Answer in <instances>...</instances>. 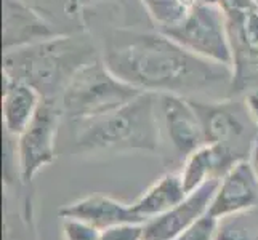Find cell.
<instances>
[{
	"instance_id": "1",
	"label": "cell",
	"mask_w": 258,
	"mask_h": 240,
	"mask_svg": "<svg viewBox=\"0 0 258 240\" xmlns=\"http://www.w3.org/2000/svg\"><path fill=\"white\" fill-rule=\"evenodd\" d=\"M104 64L140 92L221 100L233 95V70L188 51L162 31L119 28L106 35Z\"/></svg>"
},
{
	"instance_id": "2",
	"label": "cell",
	"mask_w": 258,
	"mask_h": 240,
	"mask_svg": "<svg viewBox=\"0 0 258 240\" xmlns=\"http://www.w3.org/2000/svg\"><path fill=\"white\" fill-rule=\"evenodd\" d=\"M82 31L63 32L32 45L4 51V75L32 85L43 98L59 100L77 70L98 58Z\"/></svg>"
},
{
	"instance_id": "3",
	"label": "cell",
	"mask_w": 258,
	"mask_h": 240,
	"mask_svg": "<svg viewBox=\"0 0 258 240\" xmlns=\"http://www.w3.org/2000/svg\"><path fill=\"white\" fill-rule=\"evenodd\" d=\"M76 127V147L82 152H159V96L141 92L120 108Z\"/></svg>"
},
{
	"instance_id": "4",
	"label": "cell",
	"mask_w": 258,
	"mask_h": 240,
	"mask_svg": "<svg viewBox=\"0 0 258 240\" xmlns=\"http://www.w3.org/2000/svg\"><path fill=\"white\" fill-rule=\"evenodd\" d=\"M140 93L115 75L100 55L77 70L61 93L59 103L63 114L79 123L117 109Z\"/></svg>"
},
{
	"instance_id": "5",
	"label": "cell",
	"mask_w": 258,
	"mask_h": 240,
	"mask_svg": "<svg viewBox=\"0 0 258 240\" xmlns=\"http://www.w3.org/2000/svg\"><path fill=\"white\" fill-rule=\"evenodd\" d=\"M202 122L207 144L217 146L234 164L248 160L258 138L244 96H228L221 100H191Z\"/></svg>"
},
{
	"instance_id": "6",
	"label": "cell",
	"mask_w": 258,
	"mask_h": 240,
	"mask_svg": "<svg viewBox=\"0 0 258 240\" xmlns=\"http://www.w3.org/2000/svg\"><path fill=\"white\" fill-rule=\"evenodd\" d=\"M162 32L204 59L233 64L228 20L220 4L198 2L180 24Z\"/></svg>"
},
{
	"instance_id": "7",
	"label": "cell",
	"mask_w": 258,
	"mask_h": 240,
	"mask_svg": "<svg viewBox=\"0 0 258 240\" xmlns=\"http://www.w3.org/2000/svg\"><path fill=\"white\" fill-rule=\"evenodd\" d=\"M63 108L59 100L43 98L29 125L16 138V164L23 183H31L56 158V138Z\"/></svg>"
},
{
	"instance_id": "8",
	"label": "cell",
	"mask_w": 258,
	"mask_h": 240,
	"mask_svg": "<svg viewBox=\"0 0 258 240\" xmlns=\"http://www.w3.org/2000/svg\"><path fill=\"white\" fill-rule=\"evenodd\" d=\"M159 96V122H161V149L167 147L173 160L184 162L204 144H207L202 122L189 98L180 95Z\"/></svg>"
},
{
	"instance_id": "9",
	"label": "cell",
	"mask_w": 258,
	"mask_h": 240,
	"mask_svg": "<svg viewBox=\"0 0 258 240\" xmlns=\"http://www.w3.org/2000/svg\"><path fill=\"white\" fill-rule=\"evenodd\" d=\"M226 20L233 50V95L242 96L258 88V5L226 13Z\"/></svg>"
},
{
	"instance_id": "10",
	"label": "cell",
	"mask_w": 258,
	"mask_h": 240,
	"mask_svg": "<svg viewBox=\"0 0 258 240\" xmlns=\"http://www.w3.org/2000/svg\"><path fill=\"white\" fill-rule=\"evenodd\" d=\"M258 205V178L248 160L233 165L218 180L209 207V215L221 219L236 213L250 211Z\"/></svg>"
},
{
	"instance_id": "11",
	"label": "cell",
	"mask_w": 258,
	"mask_h": 240,
	"mask_svg": "<svg viewBox=\"0 0 258 240\" xmlns=\"http://www.w3.org/2000/svg\"><path fill=\"white\" fill-rule=\"evenodd\" d=\"M63 34L26 0H4V51L32 45Z\"/></svg>"
},
{
	"instance_id": "12",
	"label": "cell",
	"mask_w": 258,
	"mask_h": 240,
	"mask_svg": "<svg viewBox=\"0 0 258 240\" xmlns=\"http://www.w3.org/2000/svg\"><path fill=\"white\" fill-rule=\"evenodd\" d=\"M218 180H212L189 192L178 205L156 218L145 221V240H173L186 227L209 211Z\"/></svg>"
},
{
	"instance_id": "13",
	"label": "cell",
	"mask_w": 258,
	"mask_h": 240,
	"mask_svg": "<svg viewBox=\"0 0 258 240\" xmlns=\"http://www.w3.org/2000/svg\"><path fill=\"white\" fill-rule=\"evenodd\" d=\"M58 215L63 219L71 218L84 221V223L96 227L98 230L122 223H145L133 211L132 205H125V203L100 194L87 195L84 199L64 205L58 211Z\"/></svg>"
},
{
	"instance_id": "14",
	"label": "cell",
	"mask_w": 258,
	"mask_h": 240,
	"mask_svg": "<svg viewBox=\"0 0 258 240\" xmlns=\"http://www.w3.org/2000/svg\"><path fill=\"white\" fill-rule=\"evenodd\" d=\"M43 96L21 80L4 75L2 117L7 135L18 138L37 112Z\"/></svg>"
},
{
	"instance_id": "15",
	"label": "cell",
	"mask_w": 258,
	"mask_h": 240,
	"mask_svg": "<svg viewBox=\"0 0 258 240\" xmlns=\"http://www.w3.org/2000/svg\"><path fill=\"white\" fill-rule=\"evenodd\" d=\"M236 165L223 150L213 144H204L181 164L180 176L186 192H192L212 180H220L231 167Z\"/></svg>"
},
{
	"instance_id": "16",
	"label": "cell",
	"mask_w": 258,
	"mask_h": 240,
	"mask_svg": "<svg viewBox=\"0 0 258 240\" xmlns=\"http://www.w3.org/2000/svg\"><path fill=\"white\" fill-rule=\"evenodd\" d=\"M186 195L188 192L184 189L180 172H168L141 194L138 200L132 203V208L141 219L148 221L178 205Z\"/></svg>"
},
{
	"instance_id": "17",
	"label": "cell",
	"mask_w": 258,
	"mask_h": 240,
	"mask_svg": "<svg viewBox=\"0 0 258 240\" xmlns=\"http://www.w3.org/2000/svg\"><path fill=\"white\" fill-rule=\"evenodd\" d=\"M157 31H167L180 24L198 0H140Z\"/></svg>"
},
{
	"instance_id": "18",
	"label": "cell",
	"mask_w": 258,
	"mask_h": 240,
	"mask_svg": "<svg viewBox=\"0 0 258 240\" xmlns=\"http://www.w3.org/2000/svg\"><path fill=\"white\" fill-rule=\"evenodd\" d=\"M26 2L32 5L35 10H39L43 16H47L59 29L66 23L79 24L82 20L84 0H26Z\"/></svg>"
},
{
	"instance_id": "19",
	"label": "cell",
	"mask_w": 258,
	"mask_h": 240,
	"mask_svg": "<svg viewBox=\"0 0 258 240\" xmlns=\"http://www.w3.org/2000/svg\"><path fill=\"white\" fill-rule=\"evenodd\" d=\"M250 211L218 219L215 240H258V219Z\"/></svg>"
},
{
	"instance_id": "20",
	"label": "cell",
	"mask_w": 258,
	"mask_h": 240,
	"mask_svg": "<svg viewBox=\"0 0 258 240\" xmlns=\"http://www.w3.org/2000/svg\"><path fill=\"white\" fill-rule=\"evenodd\" d=\"M218 227V219L206 213L189 227H186L181 234H178L173 240H215Z\"/></svg>"
},
{
	"instance_id": "21",
	"label": "cell",
	"mask_w": 258,
	"mask_h": 240,
	"mask_svg": "<svg viewBox=\"0 0 258 240\" xmlns=\"http://www.w3.org/2000/svg\"><path fill=\"white\" fill-rule=\"evenodd\" d=\"M100 240H145V223H122L106 227Z\"/></svg>"
},
{
	"instance_id": "22",
	"label": "cell",
	"mask_w": 258,
	"mask_h": 240,
	"mask_svg": "<svg viewBox=\"0 0 258 240\" xmlns=\"http://www.w3.org/2000/svg\"><path fill=\"white\" fill-rule=\"evenodd\" d=\"M100 232L96 227L79 219H63L64 240H100Z\"/></svg>"
},
{
	"instance_id": "23",
	"label": "cell",
	"mask_w": 258,
	"mask_h": 240,
	"mask_svg": "<svg viewBox=\"0 0 258 240\" xmlns=\"http://www.w3.org/2000/svg\"><path fill=\"white\" fill-rule=\"evenodd\" d=\"M242 96H244V100H245V104H247L248 111H250V115H252L253 122L256 123V127H258V88H253V90L247 92Z\"/></svg>"
},
{
	"instance_id": "24",
	"label": "cell",
	"mask_w": 258,
	"mask_h": 240,
	"mask_svg": "<svg viewBox=\"0 0 258 240\" xmlns=\"http://www.w3.org/2000/svg\"><path fill=\"white\" fill-rule=\"evenodd\" d=\"M248 162H250L253 172H255V175L258 178V138H256L255 144L252 147V152H250V157H248Z\"/></svg>"
},
{
	"instance_id": "25",
	"label": "cell",
	"mask_w": 258,
	"mask_h": 240,
	"mask_svg": "<svg viewBox=\"0 0 258 240\" xmlns=\"http://www.w3.org/2000/svg\"><path fill=\"white\" fill-rule=\"evenodd\" d=\"M101 2H106V0H84V7H88V5H98Z\"/></svg>"
},
{
	"instance_id": "26",
	"label": "cell",
	"mask_w": 258,
	"mask_h": 240,
	"mask_svg": "<svg viewBox=\"0 0 258 240\" xmlns=\"http://www.w3.org/2000/svg\"><path fill=\"white\" fill-rule=\"evenodd\" d=\"M198 2H206V4H218L220 0H198Z\"/></svg>"
},
{
	"instance_id": "27",
	"label": "cell",
	"mask_w": 258,
	"mask_h": 240,
	"mask_svg": "<svg viewBox=\"0 0 258 240\" xmlns=\"http://www.w3.org/2000/svg\"><path fill=\"white\" fill-rule=\"evenodd\" d=\"M256 4H258V0H256Z\"/></svg>"
}]
</instances>
